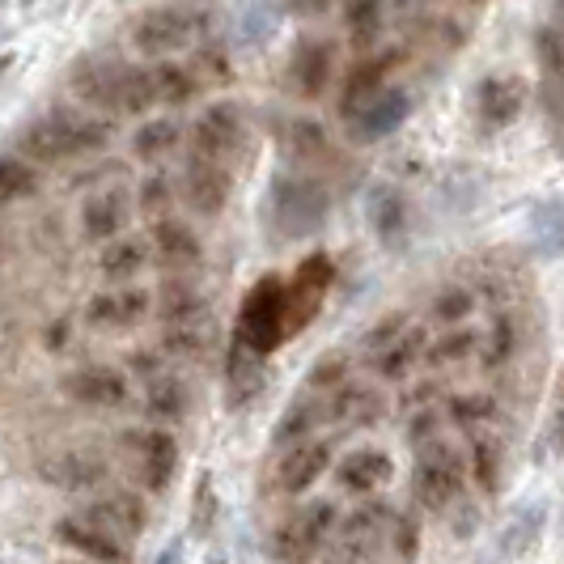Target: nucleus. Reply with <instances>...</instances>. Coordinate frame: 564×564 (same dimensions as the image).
Returning <instances> with one entry per match:
<instances>
[{
	"label": "nucleus",
	"instance_id": "f257e3e1",
	"mask_svg": "<svg viewBox=\"0 0 564 564\" xmlns=\"http://www.w3.org/2000/svg\"><path fill=\"white\" fill-rule=\"evenodd\" d=\"M73 89L82 94L89 107H107V111L119 115H144L158 102L149 68L115 64V59H82L73 68Z\"/></svg>",
	"mask_w": 564,
	"mask_h": 564
},
{
	"label": "nucleus",
	"instance_id": "f03ea898",
	"mask_svg": "<svg viewBox=\"0 0 564 564\" xmlns=\"http://www.w3.org/2000/svg\"><path fill=\"white\" fill-rule=\"evenodd\" d=\"M412 492L424 513H446L467 488V458L446 437H424L412 446Z\"/></svg>",
	"mask_w": 564,
	"mask_h": 564
},
{
	"label": "nucleus",
	"instance_id": "7ed1b4c3",
	"mask_svg": "<svg viewBox=\"0 0 564 564\" xmlns=\"http://www.w3.org/2000/svg\"><path fill=\"white\" fill-rule=\"evenodd\" d=\"M111 144V128L102 119H82V115H47L39 123H30L22 132V158L30 162H68L85 158Z\"/></svg>",
	"mask_w": 564,
	"mask_h": 564
},
{
	"label": "nucleus",
	"instance_id": "20e7f679",
	"mask_svg": "<svg viewBox=\"0 0 564 564\" xmlns=\"http://www.w3.org/2000/svg\"><path fill=\"white\" fill-rule=\"evenodd\" d=\"M332 196L323 183H314L306 174H276L272 178V226L284 238H311L327 226Z\"/></svg>",
	"mask_w": 564,
	"mask_h": 564
},
{
	"label": "nucleus",
	"instance_id": "39448f33",
	"mask_svg": "<svg viewBox=\"0 0 564 564\" xmlns=\"http://www.w3.org/2000/svg\"><path fill=\"white\" fill-rule=\"evenodd\" d=\"M204 30V18L183 4H153L132 22V47L144 59H166L183 47H192Z\"/></svg>",
	"mask_w": 564,
	"mask_h": 564
},
{
	"label": "nucleus",
	"instance_id": "423d86ee",
	"mask_svg": "<svg viewBox=\"0 0 564 564\" xmlns=\"http://www.w3.org/2000/svg\"><path fill=\"white\" fill-rule=\"evenodd\" d=\"M289 339V327H284V281L281 276H263L247 293L242 302V314H238V344H247L254 352H272Z\"/></svg>",
	"mask_w": 564,
	"mask_h": 564
},
{
	"label": "nucleus",
	"instance_id": "0eeeda50",
	"mask_svg": "<svg viewBox=\"0 0 564 564\" xmlns=\"http://www.w3.org/2000/svg\"><path fill=\"white\" fill-rule=\"evenodd\" d=\"M336 501H311L272 535V556L276 561H311V556L323 552V543L336 535Z\"/></svg>",
	"mask_w": 564,
	"mask_h": 564
},
{
	"label": "nucleus",
	"instance_id": "6e6552de",
	"mask_svg": "<svg viewBox=\"0 0 564 564\" xmlns=\"http://www.w3.org/2000/svg\"><path fill=\"white\" fill-rule=\"evenodd\" d=\"M408 115H412V98H408L403 89H387V85H382L366 107H357V111L348 115V137L357 144L387 141L391 132H399V128L408 123Z\"/></svg>",
	"mask_w": 564,
	"mask_h": 564
},
{
	"label": "nucleus",
	"instance_id": "1a4fd4ad",
	"mask_svg": "<svg viewBox=\"0 0 564 564\" xmlns=\"http://www.w3.org/2000/svg\"><path fill=\"white\" fill-rule=\"evenodd\" d=\"M242 132H247L242 111L234 102H213V107H204V115L192 128V149H196L199 158L229 162L238 153V144H242Z\"/></svg>",
	"mask_w": 564,
	"mask_h": 564
},
{
	"label": "nucleus",
	"instance_id": "9d476101",
	"mask_svg": "<svg viewBox=\"0 0 564 564\" xmlns=\"http://www.w3.org/2000/svg\"><path fill=\"white\" fill-rule=\"evenodd\" d=\"M366 221L373 229V238L387 251H403L412 238V217H408V199L391 183H373L366 192Z\"/></svg>",
	"mask_w": 564,
	"mask_h": 564
},
{
	"label": "nucleus",
	"instance_id": "9b49d317",
	"mask_svg": "<svg viewBox=\"0 0 564 564\" xmlns=\"http://www.w3.org/2000/svg\"><path fill=\"white\" fill-rule=\"evenodd\" d=\"M123 446L137 454L141 463V480L149 492H166L174 471H178V442L166 429H149V433H128Z\"/></svg>",
	"mask_w": 564,
	"mask_h": 564
},
{
	"label": "nucleus",
	"instance_id": "f8f14e48",
	"mask_svg": "<svg viewBox=\"0 0 564 564\" xmlns=\"http://www.w3.org/2000/svg\"><path fill=\"white\" fill-rule=\"evenodd\" d=\"M229 187H234V178H229L226 162H213V158H199V153L187 162L183 196L199 217H221L229 204Z\"/></svg>",
	"mask_w": 564,
	"mask_h": 564
},
{
	"label": "nucleus",
	"instance_id": "ddd939ff",
	"mask_svg": "<svg viewBox=\"0 0 564 564\" xmlns=\"http://www.w3.org/2000/svg\"><path fill=\"white\" fill-rule=\"evenodd\" d=\"M332 467V446L327 442H293L284 458L276 463V488H281L284 497H302V492H311L314 484L323 480V471Z\"/></svg>",
	"mask_w": 564,
	"mask_h": 564
},
{
	"label": "nucleus",
	"instance_id": "4468645a",
	"mask_svg": "<svg viewBox=\"0 0 564 564\" xmlns=\"http://www.w3.org/2000/svg\"><path fill=\"white\" fill-rule=\"evenodd\" d=\"M64 395L77 399L82 408H123L132 391H128V378L111 366H82L64 378Z\"/></svg>",
	"mask_w": 564,
	"mask_h": 564
},
{
	"label": "nucleus",
	"instance_id": "2eb2a0df",
	"mask_svg": "<svg viewBox=\"0 0 564 564\" xmlns=\"http://www.w3.org/2000/svg\"><path fill=\"white\" fill-rule=\"evenodd\" d=\"M149 311H153V297L144 289H111L85 306V323L102 327V332H128L141 318H149Z\"/></svg>",
	"mask_w": 564,
	"mask_h": 564
},
{
	"label": "nucleus",
	"instance_id": "dca6fc26",
	"mask_svg": "<svg viewBox=\"0 0 564 564\" xmlns=\"http://www.w3.org/2000/svg\"><path fill=\"white\" fill-rule=\"evenodd\" d=\"M522 107H527V82L522 77H506L501 73V77L480 82V89H476V115H480V123L488 132L509 128L522 115Z\"/></svg>",
	"mask_w": 564,
	"mask_h": 564
},
{
	"label": "nucleus",
	"instance_id": "f3484780",
	"mask_svg": "<svg viewBox=\"0 0 564 564\" xmlns=\"http://www.w3.org/2000/svg\"><path fill=\"white\" fill-rule=\"evenodd\" d=\"M424 348H429V332H424L421 323H408V327L395 332L382 348L369 352V366H373L378 378L399 382V378H408V373L424 361Z\"/></svg>",
	"mask_w": 564,
	"mask_h": 564
},
{
	"label": "nucleus",
	"instance_id": "a211bd4d",
	"mask_svg": "<svg viewBox=\"0 0 564 564\" xmlns=\"http://www.w3.org/2000/svg\"><path fill=\"white\" fill-rule=\"evenodd\" d=\"M56 539L64 547H73V552H82L89 561H128V547H123V539L107 535L89 513H68V518H59L56 522Z\"/></svg>",
	"mask_w": 564,
	"mask_h": 564
},
{
	"label": "nucleus",
	"instance_id": "6ab92c4d",
	"mask_svg": "<svg viewBox=\"0 0 564 564\" xmlns=\"http://www.w3.org/2000/svg\"><path fill=\"white\" fill-rule=\"evenodd\" d=\"M128 217H132V199L119 187H107V192H94V196L82 204V229L89 242H111L128 229Z\"/></svg>",
	"mask_w": 564,
	"mask_h": 564
},
{
	"label": "nucleus",
	"instance_id": "aec40b11",
	"mask_svg": "<svg viewBox=\"0 0 564 564\" xmlns=\"http://www.w3.org/2000/svg\"><path fill=\"white\" fill-rule=\"evenodd\" d=\"M395 476V458L387 451H352L339 458L336 467V480L344 492H352V497H369V492H378L382 484H391Z\"/></svg>",
	"mask_w": 564,
	"mask_h": 564
},
{
	"label": "nucleus",
	"instance_id": "412c9836",
	"mask_svg": "<svg viewBox=\"0 0 564 564\" xmlns=\"http://www.w3.org/2000/svg\"><path fill=\"white\" fill-rule=\"evenodd\" d=\"M332 43L327 39H302L297 47H293V59H289V82L293 89L302 94V98H318L327 82H332Z\"/></svg>",
	"mask_w": 564,
	"mask_h": 564
},
{
	"label": "nucleus",
	"instance_id": "4be33fe9",
	"mask_svg": "<svg viewBox=\"0 0 564 564\" xmlns=\"http://www.w3.org/2000/svg\"><path fill=\"white\" fill-rule=\"evenodd\" d=\"M387 416V399L378 395L373 387H348L339 382L332 399H327V421L348 424V429H373V424Z\"/></svg>",
	"mask_w": 564,
	"mask_h": 564
},
{
	"label": "nucleus",
	"instance_id": "5701e85b",
	"mask_svg": "<svg viewBox=\"0 0 564 564\" xmlns=\"http://www.w3.org/2000/svg\"><path fill=\"white\" fill-rule=\"evenodd\" d=\"M39 471H43V480L64 488V492H89V488H98V484L107 480V463L98 454H85V451L56 454Z\"/></svg>",
	"mask_w": 564,
	"mask_h": 564
},
{
	"label": "nucleus",
	"instance_id": "b1692460",
	"mask_svg": "<svg viewBox=\"0 0 564 564\" xmlns=\"http://www.w3.org/2000/svg\"><path fill=\"white\" fill-rule=\"evenodd\" d=\"M107 535L115 539H132L144 531V522H149V513H144V501L137 492H107V497H98L94 506L85 509Z\"/></svg>",
	"mask_w": 564,
	"mask_h": 564
},
{
	"label": "nucleus",
	"instance_id": "393cba45",
	"mask_svg": "<svg viewBox=\"0 0 564 564\" xmlns=\"http://www.w3.org/2000/svg\"><path fill=\"white\" fill-rule=\"evenodd\" d=\"M149 254H158V263H166V268H196L204 259V247H199L196 229H187L183 221H170V217H158L153 234H149Z\"/></svg>",
	"mask_w": 564,
	"mask_h": 564
},
{
	"label": "nucleus",
	"instance_id": "a878e982",
	"mask_svg": "<svg viewBox=\"0 0 564 564\" xmlns=\"http://www.w3.org/2000/svg\"><path fill=\"white\" fill-rule=\"evenodd\" d=\"M327 421V399L318 391H302L289 408L281 412V421L272 429V446H293L306 442L311 433H318V424Z\"/></svg>",
	"mask_w": 564,
	"mask_h": 564
},
{
	"label": "nucleus",
	"instance_id": "bb28decb",
	"mask_svg": "<svg viewBox=\"0 0 564 564\" xmlns=\"http://www.w3.org/2000/svg\"><path fill=\"white\" fill-rule=\"evenodd\" d=\"M226 382H229V408H242L251 403L263 387H268V369H263V352H254L247 344L234 339L229 348V369H226Z\"/></svg>",
	"mask_w": 564,
	"mask_h": 564
},
{
	"label": "nucleus",
	"instance_id": "cd10ccee",
	"mask_svg": "<svg viewBox=\"0 0 564 564\" xmlns=\"http://www.w3.org/2000/svg\"><path fill=\"white\" fill-rule=\"evenodd\" d=\"M395 68V56H378V59H361V64H352V73L344 77V98H339V115L348 119V115L357 111V107H366L369 98L387 85V73Z\"/></svg>",
	"mask_w": 564,
	"mask_h": 564
},
{
	"label": "nucleus",
	"instance_id": "c85d7f7f",
	"mask_svg": "<svg viewBox=\"0 0 564 564\" xmlns=\"http://www.w3.org/2000/svg\"><path fill=\"white\" fill-rule=\"evenodd\" d=\"M144 412L162 424L183 421V416L192 412V391H187V382H183V378H174V373H158V378H149Z\"/></svg>",
	"mask_w": 564,
	"mask_h": 564
},
{
	"label": "nucleus",
	"instance_id": "c756f323",
	"mask_svg": "<svg viewBox=\"0 0 564 564\" xmlns=\"http://www.w3.org/2000/svg\"><path fill=\"white\" fill-rule=\"evenodd\" d=\"M531 247L539 259H561L564 254V199L543 196L531 208Z\"/></svg>",
	"mask_w": 564,
	"mask_h": 564
},
{
	"label": "nucleus",
	"instance_id": "7c9ffc66",
	"mask_svg": "<svg viewBox=\"0 0 564 564\" xmlns=\"http://www.w3.org/2000/svg\"><path fill=\"white\" fill-rule=\"evenodd\" d=\"M471 480L480 484V492L497 497L506 488V446L497 433H480L471 437Z\"/></svg>",
	"mask_w": 564,
	"mask_h": 564
},
{
	"label": "nucleus",
	"instance_id": "2f4dec72",
	"mask_svg": "<svg viewBox=\"0 0 564 564\" xmlns=\"http://www.w3.org/2000/svg\"><path fill=\"white\" fill-rule=\"evenodd\" d=\"M543 522H547V506L543 501H531V506H522L513 518H509L506 527H501V535H497V547H501V556H522L539 535H543Z\"/></svg>",
	"mask_w": 564,
	"mask_h": 564
},
{
	"label": "nucleus",
	"instance_id": "473e14b6",
	"mask_svg": "<svg viewBox=\"0 0 564 564\" xmlns=\"http://www.w3.org/2000/svg\"><path fill=\"white\" fill-rule=\"evenodd\" d=\"M158 318H162V327H170V323L213 318V311H208V297L199 289H192V284H166L162 289V302H158Z\"/></svg>",
	"mask_w": 564,
	"mask_h": 564
},
{
	"label": "nucleus",
	"instance_id": "72a5a7b5",
	"mask_svg": "<svg viewBox=\"0 0 564 564\" xmlns=\"http://www.w3.org/2000/svg\"><path fill=\"white\" fill-rule=\"evenodd\" d=\"M144 263H149V242H141V238H111V247L98 259L107 281H132Z\"/></svg>",
	"mask_w": 564,
	"mask_h": 564
},
{
	"label": "nucleus",
	"instance_id": "f704fd0d",
	"mask_svg": "<svg viewBox=\"0 0 564 564\" xmlns=\"http://www.w3.org/2000/svg\"><path fill=\"white\" fill-rule=\"evenodd\" d=\"M178 141H183V128L174 119H149V123L137 128L132 149H137L141 162H166L170 153L178 149Z\"/></svg>",
	"mask_w": 564,
	"mask_h": 564
},
{
	"label": "nucleus",
	"instance_id": "c9c22d12",
	"mask_svg": "<svg viewBox=\"0 0 564 564\" xmlns=\"http://www.w3.org/2000/svg\"><path fill=\"white\" fill-rule=\"evenodd\" d=\"M149 82H153V98L166 102V107H183L196 94V77L187 68H178V64H153Z\"/></svg>",
	"mask_w": 564,
	"mask_h": 564
},
{
	"label": "nucleus",
	"instance_id": "e433bc0d",
	"mask_svg": "<svg viewBox=\"0 0 564 564\" xmlns=\"http://www.w3.org/2000/svg\"><path fill=\"white\" fill-rule=\"evenodd\" d=\"M213 344V318H199V323H170L162 332V348L170 357H199L204 348Z\"/></svg>",
	"mask_w": 564,
	"mask_h": 564
},
{
	"label": "nucleus",
	"instance_id": "4c0bfd02",
	"mask_svg": "<svg viewBox=\"0 0 564 564\" xmlns=\"http://www.w3.org/2000/svg\"><path fill=\"white\" fill-rule=\"evenodd\" d=\"M281 144L289 158H314V153L327 149V132H323V123H314V119H289L281 132Z\"/></svg>",
	"mask_w": 564,
	"mask_h": 564
},
{
	"label": "nucleus",
	"instance_id": "58836bf2",
	"mask_svg": "<svg viewBox=\"0 0 564 564\" xmlns=\"http://www.w3.org/2000/svg\"><path fill=\"white\" fill-rule=\"evenodd\" d=\"M446 412H451L454 429L476 433V429H488V421L497 416V399L492 395H454Z\"/></svg>",
	"mask_w": 564,
	"mask_h": 564
},
{
	"label": "nucleus",
	"instance_id": "ea45409f",
	"mask_svg": "<svg viewBox=\"0 0 564 564\" xmlns=\"http://www.w3.org/2000/svg\"><path fill=\"white\" fill-rule=\"evenodd\" d=\"M476 344H480L476 332H463V327H458V332H446L437 344H429V348H424V361H429V366H437V369L458 366V361H467V357L476 352Z\"/></svg>",
	"mask_w": 564,
	"mask_h": 564
},
{
	"label": "nucleus",
	"instance_id": "a19ab883",
	"mask_svg": "<svg viewBox=\"0 0 564 564\" xmlns=\"http://www.w3.org/2000/svg\"><path fill=\"white\" fill-rule=\"evenodd\" d=\"M387 543L395 547L399 561H412V556L421 552V513H416V509L391 513V522H387Z\"/></svg>",
	"mask_w": 564,
	"mask_h": 564
},
{
	"label": "nucleus",
	"instance_id": "79ce46f5",
	"mask_svg": "<svg viewBox=\"0 0 564 564\" xmlns=\"http://www.w3.org/2000/svg\"><path fill=\"white\" fill-rule=\"evenodd\" d=\"M344 18H348V34H352V43H357V47H366V43L378 39V30H382V0H348Z\"/></svg>",
	"mask_w": 564,
	"mask_h": 564
},
{
	"label": "nucleus",
	"instance_id": "37998d69",
	"mask_svg": "<svg viewBox=\"0 0 564 564\" xmlns=\"http://www.w3.org/2000/svg\"><path fill=\"white\" fill-rule=\"evenodd\" d=\"M348 357L344 352H323L318 361H314V369L306 373V391H318V395H332L339 382H348Z\"/></svg>",
	"mask_w": 564,
	"mask_h": 564
},
{
	"label": "nucleus",
	"instance_id": "c03bdc74",
	"mask_svg": "<svg viewBox=\"0 0 564 564\" xmlns=\"http://www.w3.org/2000/svg\"><path fill=\"white\" fill-rule=\"evenodd\" d=\"M513 344H518L513 318H509V314H497V318H492V332L484 339V366L488 369L506 366L509 357H513Z\"/></svg>",
	"mask_w": 564,
	"mask_h": 564
},
{
	"label": "nucleus",
	"instance_id": "a18cd8bd",
	"mask_svg": "<svg viewBox=\"0 0 564 564\" xmlns=\"http://www.w3.org/2000/svg\"><path fill=\"white\" fill-rule=\"evenodd\" d=\"M471 311H476V293H471V289H463V284L442 289V293H437V302H433V318H437V323H446V327L463 323Z\"/></svg>",
	"mask_w": 564,
	"mask_h": 564
},
{
	"label": "nucleus",
	"instance_id": "49530a36",
	"mask_svg": "<svg viewBox=\"0 0 564 564\" xmlns=\"http://www.w3.org/2000/svg\"><path fill=\"white\" fill-rule=\"evenodd\" d=\"M34 192V170L18 158H0V199H22Z\"/></svg>",
	"mask_w": 564,
	"mask_h": 564
},
{
	"label": "nucleus",
	"instance_id": "de8ad7c7",
	"mask_svg": "<svg viewBox=\"0 0 564 564\" xmlns=\"http://www.w3.org/2000/svg\"><path fill=\"white\" fill-rule=\"evenodd\" d=\"M137 196H141L137 204H141L144 217H153V221H158V217H162V213L170 208V199H174V187H170L166 174H153V178H144Z\"/></svg>",
	"mask_w": 564,
	"mask_h": 564
},
{
	"label": "nucleus",
	"instance_id": "09e8293b",
	"mask_svg": "<svg viewBox=\"0 0 564 564\" xmlns=\"http://www.w3.org/2000/svg\"><path fill=\"white\" fill-rule=\"evenodd\" d=\"M217 527V492H213V480L199 476L196 484V506H192V531L196 535H208Z\"/></svg>",
	"mask_w": 564,
	"mask_h": 564
},
{
	"label": "nucleus",
	"instance_id": "8fccbe9b",
	"mask_svg": "<svg viewBox=\"0 0 564 564\" xmlns=\"http://www.w3.org/2000/svg\"><path fill=\"white\" fill-rule=\"evenodd\" d=\"M437 429H442V412L429 408V403H416L412 408V421H408V442L416 446L424 437H437Z\"/></svg>",
	"mask_w": 564,
	"mask_h": 564
},
{
	"label": "nucleus",
	"instance_id": "3c124183",
	"mask_svg": "<svg viewBox=\"0 0 564 564\" xmlns=\"http://www.w3.org/2000/svg\"><path fill=\"white\" fill-rule=\"evenodd\" d=\"M408 323H412V318H408V314H399V311H395V314H387V318H378V323L369 327L366 348H369V352H373V348H382V344H387V339L395 336V332H403Z\"/></svg>",
	"mask_w": 564,
	"mask_h": 564
},
{
	"label": "nucleus",
	"instance_id": "603ef678",
	"mask_svg": "<svg viewBox=\"0 0 564 564\" xmlns=\"http://www.w3.org/2000/svg\"><path fill=\"white\" fill-rule=\"evenodd\" d=\"M539 52H543V64H547V68H556V73H561V68H564V47L552 39V30H543V34H539Z\"/></svg>",
	"mask_w": 564,
	"mask_h": 564
},
{
	"label": "nucleus",
	"instance_id": "864d4df0",
	"mask_svg": "<svg viewBox=\"0 0 564 564\" xmlns=\"http://www.w3.org/2000/svg\"><path fill=\"white\" fill-rule=\"evenodd\" d=\"M552 446H556V454H564V373L561 387H556V412H552Z\"/></svg>",
	"mask_w": 564,
	"mask_h": 564
},
{
	"label": "nucleus",
	"instance_id": "5fc2aeb1",
	"mask_svg": "<svg viewBox=\"0 0 564 564\" xmlns=\"http://www.w3.org/2000/svg\"><path fill=\"white\" fill-rule=\"evenodd\" d=\"M128 366H132V373H141V378H158V373H162V361H158V352H137Z\"/></svg>",
	"mask_w": 564,
	"mask_h": 564
},
{
	"label": "nucleus",
	"instance_id": "6e6d98bb",
	"mask_svg": "<svg viewBox=\"0 0 564 564\" xmlns=\"http://www.w3.org/2000/svg\"><path fill=\"white\" fill-rule=\"evenodd\" d=\"M327 4H332V0H302V9H306V13H323Z\"/></svg>",
	"mask_w": 564,
	"mask_h": 564
},
{
	"label": "nucleus",
	"instance_id": "4d7b16f0",
	"mask_svg": "<svg viewBox=\"0 0 564 564\" xmlns=\"http://www.w3.org/2000/svg\"><path fill=\"white\" fill-rule=\"evenodd\" d=\"M9 59H13V56H0V73H4V68H9Z\"/></svg>",
	"mask_w": 564,
	"mask_h": 564
}]
</instances>
